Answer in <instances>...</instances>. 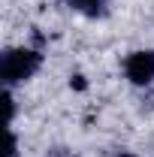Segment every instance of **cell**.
<instances>
[{
    "label": "cell",
    "mask_w": 154,
    "mask_h": 157,
    "mask_svg": "<svg viewBox=\"0 0 154 157\" xmlns=\"http://www.w3.org/2000/svg\"><path fill=\"white\" fill-rule=\"evenodd\" d=\"M3 157H15V133H12V130L6 133V154Z\"/></svg>",
    "instance_id": "obj_4"
},
{
    "label": "cell",
    "mask_w": 154,
    "mask_h": 157,
    "mask_svg": "<svg viewBox=\"0 0 154 157\" xmlns=\"http://www.w3.org/2000/svg\"><path fill=\"white\" fill-rule=\"evenodd\" d=\"M67 3H70V9H76V12L88 15V18H100V15H106L109 0H67Z\"/></svg>",
    "instance_id": "obj_3"
},
{
    "label": "cell",
    "mask_w": 154,
    "mask_h": 157,
    "mask_svg": "<svg viewBox=\"0 0 154 157\" xmlns=\"http://www.w3.org/2000/svg\"><path fill=\"white\" fill-rule=\"evenodd\" d=\"M124 76L130 78L133 85L139 88H145V85H151L154 82V52H133V55H127L124 60Z\"/></svg>",
    "instance_id": "obj_2"
},
{
    "label": "cell",
    "mask_w": 154,
    "mask_h": 157,
    "mask_svg": "<svg viewBox=\"0 0 154 157\" xmlns=\"http://www.w3.org/2000/svg\"><path fill=\"white\" fill-rule=\"evenodd\" d=\"M39 67H42V55L37 48H9L3 52V60H0V78L6 88H12L18 82H27Z\"/></svg>",
    "instance_id": "obj_1"
},
{
    "label": "cell",
    "mask_w": 154,
    "mask_h": 157,
    "mask_svg": "<svg viewBox=\"0 0 154 157\" xmlns=\"http://www.w3.org/2000/svg\"><path fill=\"white\" fill-rule=\"evenodd\" d=\"M115 157H136V154H130V151H118Z\"/></svg>",
    "instance_id": "obj_5"
}]
</instances>
